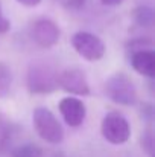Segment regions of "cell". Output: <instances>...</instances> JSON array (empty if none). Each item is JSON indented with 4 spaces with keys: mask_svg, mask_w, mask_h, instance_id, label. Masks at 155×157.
<instances>
[{
    "mask_svg": "<svg viewBox=\"0 0 155 157\" xmlns=\"http://www.w3.org/2000/svg\"><path fill=\"white\" fill-rule=\"evenodd\" d=\"M26 84L32 95H50L58 89V73L50 64L37 61L28 70Z\"/></svg>",
    "mask_w": 155,
    "mask_h": 157,
    "instance_id": "obj_1",
    "label": "cell"
},
{
    "mask_svg": "<svg viewBox=\"0 0 155 157\" xmlns=\"http://www.w3.org/2000/svg\"><path fill=\"white\" fill-rule=\"evenodd\" d=\"M105 93L113 102L119 105L128 107L137 102V89L132 79L123 72H117L106 79Z\"/></svg>",
    "mask_w": 155,
    "mask_h": 157,
    "instance_id": "obj_2",
    "label": "cell"
},
{
    "mask_svg": "<svg viewBox=\"0 0 155 157\" xmlns=\"http://www.w3.org/2000/svg\"><path fill=\"white\" fill-rule=\"evenodd\" d=\"M32 122L37 134L47 144H61L64 139V130L56 116L46 107H38L32 113Z\"/></svg>",
    "mask_w": 155,
    "mask_h": 157,
    "instance_id": "obj_3",
    "label": "cell"
},
{
    "mask_svg": "<svg viewBox=\"0 0 155 157\" xmlns=\"http://www.w3.org/2000/svg\"><path fill=\"white\" fill-rule=\"evenodd\" d=\"M103 139L113 145H123L131 137V127L126 117L119 111H108L101 124Z\"/></svg>",
    "mask_w": 155,
    "mask_h": 157,
    "instance_id": "obj_4",
    "label": "cell"
},
{
    "mask_svg": "<svg viewBox=\"0 0 155 157\" xmlns=\"http://www.w3.org/2000/svg\"><path fill=\"white\" fill-rule=\"evenodd\" d=\"M72 46L85 61L94 63L102 59L105 55V43L102 40L87 31H79L72 37Z\"/></svg>",
    "mask_w": 155,
    "mask_h": 157,
    "instance_id": "obj_5",
    "label": "cell"
},
{
    "mask_svg": "<svg viewBox=\"0 0 155 157\" xmlns=\"http://www.w3.org/2000/svg\"><path fill=\"white\" fill-rule=\"evenodd\" d=\"M58 87L64 92L76 96H88L90 86L87 81V75L78 67H68L58 73Z\"/></svg>",
    "mask_w": 155,
    "mask_h": 157,
    "instance_id": "obj_6",
    "label": "cell"
},
{
    "mask_svg": "<svg viewBox=\"0 0 155 157\" xmlns=\"http://www.w3.org/2000/svg\"><path fill=\"white\" fill-rule=\"evenodd\" d=\"M31 34H32V40L43 49L53 48L61 37V31H59L58 25L50 18L37 20L32 25Z\"/></svg>",
    "mask_w": 155,
    "mask_h": 157,
    "instance_id": "obj_7",
    "label": "cell"
},
{
    "mask_svg": "<svg viewBox=\"0 0 155 157\" xmlns=\"http://www.w3.org/2000/svg\"><path fill=\"white\" fill-rule=\"evenodd\" d=\"M58 108H59L62 119L65 121L68 127H79L85 121V116H87L85 104L75 96L62 98L58 104Z\"/></svg>",
    "mask_w": 155,
    "mask_h": 157,
    "instance_id": "obj_8",
    "label": "cell"
},
{
    "mask_svg": "<svg viewBox=\"0 0 155 157\" xmlns=\"http://www.w3.org/2000/svg\"><path fill=\"white\" fill-rule=\"evenodd\" d=\"M131 66L132 69L148 78L155 76V52L148 48L135 49L131 53Z\"/></svg>",
    "mask_w": 155,
    "mask_h": 157,
    "instance_id": "obj_9",
    "label": "cell"
},
{
    "mask_svg": "<svg viewBox=\"0 0 155 157\" xmlns=\"http://www.w3.org/2000/svg\"><path fill=\"white\" fill-rule=\"evenodd\" d=\"M12 86V73L11 69L0 61V98H6Z\"/></svg>",
    "mask_w": 155,
    "mask_h": 157,
    "instance_id": "obj_10",
    "label": "cell"
},
{
    "mask_svg": "<svg viewBox=\"0 0 155 157\" xmlns=\"http://www.w3.org/2000/svg\"><path fill=\"white\" fill-rule=\"evenodd\" d=\"M12 157H44V153L35 144H23L12 151Z\"/></svg>",
    "mask_w": 155,
    "mask_h": 157,
    "instance_id": "obj_11",
    "label": "cell"
},
{
    "mask_svg": "<svg viewBox=\"0 0 155 157\" xmlns=\"http://www.w3.org/2000/svg\"><path fill=\"white\" fill-rule=\"evenodd\" d=\"M9 140H11V125L8 124L6 119L0 116V153L8 148Z\"/></svg>",
    "mask_w": 155,
    "mask_h": 157,
    "instance_id": "obj_12",
    "label": "cell"
},
{
    "mask_svg": "<svg viewBox=\"0 0 155 157\" xmlns=\"http://www.w3.org/2000/svg\"><path fill=\"white\" fill-rule=\"evenodd\" d=\"M152 18H154V15H152V9L149 6H138L135 9V20L140 25L149 26L152 23Z\"/></svg>",
    "mask_w": 155,
    "mask_h": 157,
    "instance_id": "obj_13",
    "label": "cell"
},
{
    "mask_svg": "<svg viewBox=\"0 0 155 157\" xmlns=\"http://www.w3.org/2000/svg\"><path fill=\"white\" fill-rule=\"evenodd\" d=\"M55 2H58L61 6H64L67 9H79L85 3V0H55Z\"/></svg>",
    "mask_w": 155,
    "mask_h": 157,
    "instance_id": "obj_14",
    "label": "cell"
},
{
    "mask_svg": "<svg viewBox=\"0 0 155 157\" xmlns=\"http://www.w3.org/2000/svg\"><path fill=\"white\" fill-rule=\"evenodd\" d=\"M9 28H11V21L3 15V12H2V6H0V34L8 32Z\"/></svg>",
    "mask_w": 155,
    "mask_h": 157,
    "instance_id": "obj_15",
    "label": "cell"
},
{
    "mask_svg": "<svg viewBox=\"0 0 155 157\" xmlns=\"http://www.w3.org/2000/svg\"><path fill=\"white\" fill-rule=\"evenodd\" d=\"M18 3L24 5V6H37L41 3V0H17Z\"/></svg>",
    "mask_w": 155,
    "mask_h": 157,
    "instance_id": "obj_16",
    "label": "cell"
},
{
    "mask_svg": "<svg viewBox=\"0 0 155 157\" xmlns=\"http://www.w3.org/2000/svg\"><path fill=\"white\" fill-rule=\"evenodd\" d=\"M101 2L106 6H116V5H120L123 0H101Z\"/></svg>",
    "mask_w": 155,
    "mask_h": 157,
    "instance_id": "obj_17",
    "label": "cell"
}]
</instances>
